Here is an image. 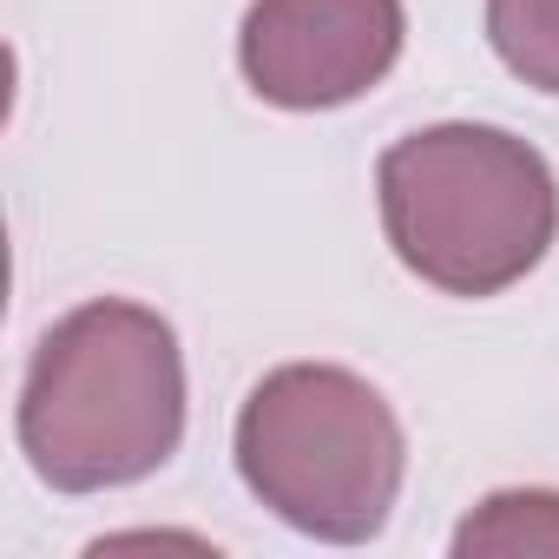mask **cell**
Masks as SVG:
<instances>
[{
  "instance_id": "1",
  "label": "cell",
  "mask_w": 559,
  "mask_h": 559,
  "mask_svg": "<svg viewBox=\"0 0 559 559\" xmlns=\"http://www.w3.org/2000/svg\"><path fill=\"white\" fill-rule=\"evenodd\" d=\"M185 435V356L158 310L99 297L60 317L21 382V448L60 493L158 474Z\"/></svg>"
},
{
  "instance_id": "2",
  "label": "cell",
  "mask_w": 559,
  "mask_h": 559,
  "mask_svg": "<svg viewBox=\"0 0 559 559\" xmlns=\"http://www.w3.org/2000/svg\"><path fill=\"white\" fill-rule=\"evenodd\" d=\"M395 257L448 297H500L552 250L559 185L500 126H428L376 165Z\"/></svg>"
},
{
  "instance_id": "3",
  "label": "cell",
  "mask_w": 559,
  "mask_h": 559,
  "mask_svg": "<svg viewBox=\"0 0 559 559\" xmlns=\"http://www.w3.org/2000/svg\"><path fill=\"white\" fill-rule=\"evenodd\" d=\"M402 421L349 369L290 362L250 389L237 415L243 487L297 533L356 546L389 526L402 493Z\"/></svg>"
},
{
  "instance_id": "4",
  "label": "cell",
  "mask_w": 559,
  "mask_h": 559,
  "mask_svg": "<svg viewBox=\"0 0 559 559\" xmlns=\"http://www.w3.org/2000/svg\"><path fill=\"white\" fill-rule=\"evenodd\" d=\"M237 60L284 112L349 106L402 60V0H250Z\"/></svg>"
},
{
  "instance_id": "5",
  "label": "cell",
  "mask_w": 559,
  "mask_h": 559,
  "mask_svg": "<svg viewBox=\"0 0 559 559\" xmlns=\"http://www.w3.org/2000/svg\"><path fill=\"white\" fill-rule=\"evenodd\" d=\"M461 559H487V552H559V493L546 487H507L487 493L467 526L454 533Z\"/></svg>"
},
{
  "instance_id": "6",
  "label": "cell",
  "mask_w": 559,
  "mask_h": 559,
  "mask_svg": "<svg viewBox=\"0 0 559 559\" xmlns=\"http://www.w3.org/2000/svg\"><path fill=\"white\" fill-rule=\"evenodd\" d=\"M487 40L507 73L559 93V0H487Z\"/></svg>"
}]
</instances>
